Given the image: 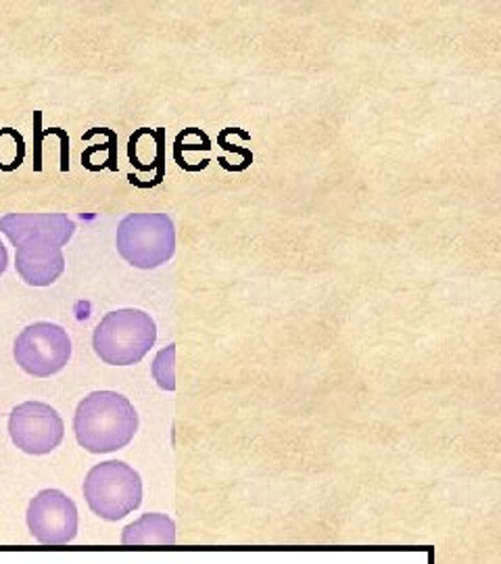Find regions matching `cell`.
Segmentation results:
<instances>
[{"label":"cell","mask_w":501,"mask_h":564,"mask_svg":"<svg viewBox=\"0 0 501 564\" xmlns=\"http://www.w3.org/2000/svg\"><path fill=\"white\" fill-rule=\"evenodd\" d=\"M30 535L46 545L72 544L78 538L80 514L76 502L61 489H42L25 512Z\"/></svg>","instance_id":"obj_6"},{"label":"cell","mask_w":501,"mask_h":564,"mask_svg":"<svg viewBox=\"0 0 501 564\" xmlns=\"http://www.w3.org/2000/svg\"><path fill=\"white\" fill-rule=\"evenodd\" d=\"M15 270L30 286H51L65 272L63 247L44 237L25 239L15 247Z\"/></svg>","instance_id":"obj_8"},{"label":"cell","mask_w":501,"mask_h":564,"mask_svg":"<svg viewBox=\"0 0 501 564\" xmlns=\"http://www.w3.org/2000/svg\"><path fill=\"white\" fill-rule=\"evenodd\" d=\"M139 412L118 391H92L76 408V442L88 454H113L134 442Z\"/></svg>","instance_id":"obj_1"},{"label":"cell","mask_w":501,"mask_h":564,"mask_svg":"<svg viewBox=\"0 0 501 564\" xmlns=\"http://www.w3.org/2000/svg\"><path fill=\"white\" fill-rule=\"evenodd\" d=\"M120 540L126 545L176 544V523L163 512H146L121 531Z\"/></svg>","instance_id":"obj_10"},{"label":"cell","mask_w":501,"mask_h":564,"mask_svg":"<svg viewBox=\"0 0 501 564\" xmlns=\"http://www.w3.org/2000/svg\"><path fill=\"white\" fill-rule=\"evenodd\" d=\"M151 375L163 391L176 389V345H167L151 364Z\"/></svg>","instance_id":"obj_11"},{"label":"cell","mask_w":501,"mask_h":564,"mask_svg":"<svg viewBox=\"0 0 501 564\" xmlns=\"http://www.w3.org/2000/svg\"><path fill=\"white\" fill-rule=\"evenodd\" d=\"M81 491L92 514L107 523H118L142 505L141 475L121 460L95 464L84 479Z\"/></svg>","instance_id":"obj_3"},{"label":"cell","mask_w":501,"mask_h":564,"mask_svg":"<svg viewBox=\"0 0 501 564\" xmlns=\"http://www.w3.org/2000/svg\"><path fill=\"white\" fill-rule=\"evenodd\" d=\"M7 265H9V251L4 242L0 241V276L7 272Z\"/></svg>","instance_id":"obj_12"},{"label":"cell","mask_w":501,"mask_h":564,"mask_svg":"<svg viewBox=\"0 0 501 564\" xmlns=\"http://www.w3.org/2000/svg\"><path fill=\"white\" fill-rule=\"evenodd\" d=\"M0 232L13 247L34 237H44L65 247L76 235V223L67 218V214H7L0 218Z\"/></svg>","instance_id":"obj_9"},{"label":"cell","mask_w":501,"mask_h":564,"mask_svg":"<svg viewBox=\"0 0 501 564\" xmlns=\"http://www.w3.org/2000/svg\"><path fill=\"white\" fill-rule=\"evenodd\" d=\"M9 435L23 454L46 456L63 444L65 423L53 405L23 402L9 414Z\"/></svg>","instance_id":"obj_7"},{"label":"cell","mask_w":501,"mask_h":564,"mask_svg":"<svg viewBox=\"0 0 501 564\" xmlns=\"http://www.w3.org/2000/svg\"><path fill=\"white\" fill-rule=\"evenodd\" d=\"M116 247L123 262L153 270L176 253V226L167 214H128L116 232Z\"/></svg>","instance_id":"obj_4"},{"label":"cell","mask_w":501,"mask_h":564,"mask_svg":"<svg viewBox=\"0 0 501 564\" xmlns=\"http://www.w3.org/2000/svg\"><path fill=\"white\" fill-rule=\"evenodd\" d=\"M157 343V324L151 314L121 307L109 312L95 328L92 349L100 362L109 366H134Z\"/></svg>","instance_id":"obj_2"},{"label":"cell","mask_w":501,"mask_h":564,"mask_svg":"<svg viewBox=\"0 0 501 564\" xmlns=\"http://www.w3.org/2000/svg\"><path fill=\"white\" fill-rule=\"evenodd\" d=\"M13 358L25 375L48 379L72 360V339L59 324H30L13 343Z\"/></svg>","instance_id":"obj_5"}]
</instances>
